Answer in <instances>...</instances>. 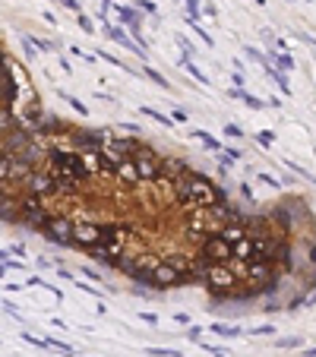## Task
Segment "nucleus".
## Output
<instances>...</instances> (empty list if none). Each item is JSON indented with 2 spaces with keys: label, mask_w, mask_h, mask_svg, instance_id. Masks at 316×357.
I'll use <instances>...</instances> for the list:
<instances>
[{
  "label": "nucleus",
  "mask_w": 316,
  "mask_h": 357,
  "mask_svg": "<svg viewBox=\"0 0 316 357\" xmlns=\"http://www.w3.org/2000/svg\"><path fill=\"white\" fill-rule=\"evenodd\" d=\"M225 133L231 136V139H237V136H244V130L237 127V124H228V127H225Z\"/></svg>",
  "instance_id": "nucleus-41"
},
{
  "label": "nucleus",
  "mask_w": 316,
  "mask_h": 357,
  "mask_svg": "<svg viewBox=\"0 0 316 357\" xmlns=\"http://www.w3.org/2000/svg\"><path fill=\"white\" fill-rule=\"evenodd\" d=\"M101 243V224H92V221H79L73 231V247H82V250H92Z\"/></svg>",
  "instance_id": "nucleus-10"
},
{
  "label": "nucleus",
  "mask_w": 316,
  "mask_h": 357,
  "mask_svg": "<svg viewBox=\"0 0 316 357\" xmlns=\"http://www.w3.org/2000/svg\"><path fill=\"white\" fill-rule=\"evenodd\" d=\"M139 319H142V323H149V326H158V316H155V313H139Z\"/></svg>",
  "instance_id": "nucleus-42"
},
{
  "label": "nucleus",
  "mask_w": 316,
  "mask_h": 357,
  "mask_svg": "<svg viewBox=\"0 0 316 357\" xmlns=\"http://www.w3.org/2000/svg\"><path fill=\"white\" fill-rule=\"evenodd\" d=\"M256 143H259V145H266V149H269V145L275 143V136H272L269 130H266V133H259V136H256Z\"/></svg>",
  "instance_id": "nucleus-39"
},
{
  "label": "nucleus",
  "mask_w": 316,
  "mask_h": 357,
  "mask_svg": "<svg viewBox=\"0 0 316 357\" xmlns=\"http://www.w3.org/2000/svg\"><path fill=\"white\" fill-rule=\"evenodd\" d=\"M105 3H114V0H105Z\"/></svg>",
  "instance_id": "nucleus-50"
},
{
  "label": "nucleus",
  "mask_w": 316,
  "mask_h": 357,
  "mask_svg": "<svg viewBox=\"0 0 316 357\" xmlns=\"http://www.w3.org/2000/svg\"><path fill=\"white\" fill-rule=\"evenodd\" d=\"M221 237H228L231 243H241L244 237H247V228L241 221H234V224H225V228H221Z\"/></svg>",
  "instance_id": "nucleus-19"
},
{
  "label": "nucleus",
  "mask_w": 316,
  "mask_h": 357,
  "mask_svg": "<svg viewBox=\"0 0 316 357\" xmlns=\"http://www.w3.org/2000/svg\"><path fill=\"white\" fill-rule=\"evenodd\" d=\"M48 342H51V351H63V357L73 354V348L66 345V342H61V338H48Z\"/></svg>",
  "instance_id": "nucleus-31"
},
{
  "label": "nucleus",
  "mask_w": 316,
  "mask_h": 357,
  "mask_svg": "<svg viewBox=\"0 0 316 357\" xmlns=\"http://www.w3.org/2000/svg\"><path fill=\"white\" fill-rule=\"evenodd\" d=\"M133 161H136V168H139L146 184H155V180H161V174H165V161H161L152 149H139V145H136L133 149Z\"/></svg>",
  "instance_id": "nucleus-8"
},
{
  "label": "nucleus",
  "mask_w": 316,
  "mask_h": 357,
  "mask_svg": "<svg viewBox=\"0 0 316 357\" xmlns=\"http://www.w3.org/2000/svg\"><path fill=\"white\" fill-rule=\"evenodd\" d=\"M212 332H215V335H221V338H237V335H244V329L228 326V323H215V326H212Z\"/></svg>",
  "instance_id": "nucleus-24"
},
{
  "label": "nucleus",
  "mask_w": 316,
  "mask_h": 357,
  "mask_svg": "<svg viewBox=\"0 0 316 357\" xmlns=\"http://www.w3.org/2000/svg\"><path fill=\"white\" fill-rule=\"evenodd\" d=\"M19 218L25 224H32L35 231H45L48 224H51V215H48L45 203H41V196H32V193L19 203Z\"/></svg>",
  "instance_id": "nucleus-6"
},
{
  "label": "nucleus",
  "mask_w": 316,
  "mask_h": 357,
  "mask_svg": "<svg viewBox=\"0 0 316 357\" xmlns=\"http://www.w3.org/2000/svg\"><path fill=\"white\" fill-rule=\"evenodd\" d=\"M73 231H76V224L70 218H51V224L41 234L57 247H73Z\"/></svg>",
  "instance_id": "nucleus-9"
},
{
  "label": "nucleus",
  "mask_w": 316,
  "mask_h": 357,
  "mask_svg": "<svg viewBox=\"0 0 316 357\" xmlns=\"http://www.w3.org/2000/svg\"><path fill=\"white\" fill-rule=\"evenodd\" d=\"M199 256H206L209 263H231V259H237V256H234V243L228 240V237H221V231L206 234V237H202Z\"/></svg>",
  "instance_id": "nucleus-4"
},
{
  "label": "nucleus",
  "mask_w": 316,
  "mask_h": 357,
  "mask_svg": "<svg viewBox=\"0 0 316 357\" xmlns=\"http://www.w3.org/2000/svg\"><path fill=\"white\" fill-rule=\"evenodd\" d=\"M181 67H187V70H190V76H193V79H196V82H199V85H212V79H209V76H206V73H202V70H199V67H196V64H193V60H190V57H181Z\"/></svg>",
  "instance_id": "nucleus-22"
},
{
  "label": "nucleus",
  "mask_w": 316,
  "mask_h": 357,
  "mask_svg": "<svg viewBox=\"0 0 316 357\" xmlns=\"http://www.w3.org/2000/svg\"><path fill=\"white\" fill-rule=\"evenodd\" d=\"M181 282H184L181 269L171 263H158L152 269V288H171V285H181Z\"/></svg>",
  "instance_id": "nucleus-11"
},
{
  "label": "nucleus",
  "mask_w": 316,
  "mask_h": 357,
  "mask_svg": "<svg viewBox=\"0 0 316 357\" xmlns=\"http://www.w3.org/2000/svg\"><path fill=\"white\" fill-rule=\"evenodd\" d=\"M16 85H19V82H16V76L3 67V111H13L16 98H19V95H16Z\"/></svg>",
  "instance_id": "nucleus-15"
},
{
  "label": "nucleus",
  "mask_w": 316,
  "mask_h": 357,
  "mask_svg": "<svg viewBox=\"0 0 316 357\" xmlns=\"http://www.w3.org/2000/svg\"><path fill=\"white\" fill-rule=\"evenodd\" d=\"M307 357H316V348H310V351H307Z\"/></svg>",
  "instance_id": "nucleus-48"
},
{
  "label": "nucleus",
  "mask_w": 316,
  "mask_h": 357,
  "mask_svg": "<svg viewBox=\"0 0 316 357\" xmlns=\"http://www.w3.org/2000/svg\"><path fill=\"white\" fill-rule=\"evenodd\" d=\"M215 357H228V351H218V354H215Z\"/></svg>",
  "instance_id": "nucleus-49"
},
{
  "label": "nucleus",
  "mask_w": 316,
  "mask_h": 357,
  "mask_svg": "<svg viewBox=\"0 0 316 357\" xmlns=\"http://www.w3.org/2000/svg\"><path fill=\"white\" fill-rule=\"evenodd\" d=\"M193 139H199V143L206 145L209 152H215V155H221V152H225V145H221V143H218L215 136H209L206 130H193Z\"/></svg>",
  "instance_id": "nucleus-18"
},
{
  "label": "nucleus",
  "mask_w": 316,
  "mask_h": 357,
  "mask_svg": "<svg viewBox=\"0 0 316 357\" xmlns=\"http://www.w3.org/2000/svg\"><path fill=\"white\" fill-rule=\"evenodd\" d=\"M41 19H45V22H51V25L57 22V19H54V13H51V10H41Z\"/></svg>",
  "instance_id": "nucleus-46"
},
{
  "label": "nucleus",
  "mask_w": 316,
  "mask_h": 357,
  "mask_svg": "<svg viewBox=\"0 0 316 357\" xmlns=\"http://www.w3.org/2000/svg\"><path fill=\"white\" fill-rule=\"evenodd\" d=\"M76 288H79V291H89V294H98L95 288H92V285H85V282H79V278H76Z\"/></svg>",
  "instance_id": "nucleus-45"
},
{
  "label": "nucleus",
  "mask_w": 316,
  "mask_h": 357,
  "mask_svg": "<svg viewBox=\"0 0 316 357\" xmlns=\"http://www.w3.org/2000/svg\"><path fill=\"white\" fill-rule=\"evenodd\" d=\"M126 237H130L126 224H101V243L89 250V256L105 263V266H121V253H124Z\"/></svg>",
  "instance_id": "nucleus-3"
},
{
  "label": "nucleus",
  "mask_w": 316,
  "mask_h": 357,
  "mask_svg": "<svg viewBox=\"0 0 316 357\" xmlns=\"http://www.w3.org/2000/svg\"><path fill=\"white\" fill-rule=\"evenodd\" d=\"M228 95H231V98H241V101L247 104V108H253V111H259V108H266V104H269V101H259V98H256V95H250V92L237 89V85H234V89L228 92Z\"/></svg>",
  "instance_id": "nucleus-17"
},
{
  "label": "nucleus",
  "mask_w": 316,
  "mask_h": 357,
  "mask_svg": "<svg viewBox=\"0 0 316 357\" xmlns=\"http://www.w3.org/2000/svg\"><path fill=\"white\" fill-rule=\"evenodd\" d=\"M142 114L152 117V120H155V124H161V127H171V117H165V114H161V111H155V108H142Z\"/></svg>",
  "instance_id": "nucleus-28"
},
{
  "label": "nucleus",
  "mask_w": 316,
  "mask_h": 357,
  "mask_svg": "<svg viewBox=\"0 0 316 357\" xmlns=\"http://www.w3.org/2000/svg\"><path fill=\"white\" fill-rule=\"evenodd\" d=\"M190 29H193V32L202 38V45H206V48H212V45H215V41H212V35H209L206 29H202V22H193V19H190Z\"/></svg>",
  "instance_id": "nucleus-27"
},
{
  "label": "nucleus",
  "mask_w": 316,
  "mask_h": 357,
  "mask_svg": "<svg viewBox=\"0 0 316 357\" xmlns=\"http://www.w3.org/2000/svg\"><path fill=\"white\" fill-rule=\"evenodd\" d=\"M142 76H149V79L155 82V85H161V89H168V79H165V76H158V73H155L152 67H142Z\"/></svg>",
  "instance_id": "nucleus-30"
},
{
  "label": "nucleus",
  "mask_w": 316,
  "mask_h": 357,
  "mask_svg": "<svg viewBox=\"0 0 316 357\" xmlns=\"http://www.w3.org/2000/svg\"><path fill=\"white\" fill-rule=\"evenodd\" d=\"M187 16H190L193 22L202 19V16H199V0H187Z\"/></svg>",
  "instance_id": "nucleus-32"
},
{
  "label": "nucleus",
  "mask_w": 316,
  "mask_h": 357,
  "mask_svg": "<svg viewBox=\"0 0 316 357\" xmlns=\"http://www.w3.org/2000/svg\"><path fill=\"white\" fill-rule=\"evenodd\" d=\"M174 193L181 199L184 206H199V209H209L218 203V190L209 184V177H202V174H187L174 184Z\"/></svg>",
  "instance_id": "nucleus-2"
},
{
  "label": "nucleus",
  "mask_w": 316,
  "mask_h": 357,
  "mask_svg": "<svg viewBox=\"0 0 316 357\" xmlns=\"http://www.w3.org/2000/svg\"><path fill=\"white\" fill-rule=\"evenodd\" d=\"M244 82H247V76H244V70H237V73H234V85H237V89H244Z\"/></svg>",
  "instance_id": "nucleus-44"
},
{
  "label": "nucleus",
  "mask_w": 316,
  "mask_h": 357,
  "mask_svg": "<svg viewBox=\"0 0 316 357\" xmlns=\"http://www.w3.org/2000/svg\"><path fill=\"white\" fill-rule=\"evenodd\" d=\"M57 3H63L66 10H73V13H79V0H57Z\"/></svg>",
  "instance_id": "nucleus-43"
},
{
  "label": "nucleus",
  "mask_w": 316,
  "mask_h": 357,
  "mask_svg": "<svg viewBox=\"0 0 316 357\" xmlns=\"http://www.w3.org/2000/svg\"><path fill=\"white\" fill-rule=\"evenodd\" d=\"M310 263H316V243L310 247Z\"/></svg>",
  "instance_id": "nucleus-47"
},
{
  "label": "nucleus",
  "mask_w": 316,
  "mask_h": 357,
  "mask_svg": "<svg viewBox=\"0 0 316 357\" xmlns=\"http://www.w3.org/2000/svg\"><path fill=\"white\" fill-rule=\"evenodd\" d=\"M275 345H278V348H301V338H294V335H291V338H278Z\"/></svg>",
  "instance_id": "nucleus-36"
},
{
  "label": "nucleus",
  "mask_w": 316,
  "mask_h": 357,
  "mask_svg": "<svg viewBox=\"0 0 316 357\" xmlns=\"http://www.w3.org/2000/svg\"><path fill=\"white\" fill-rule=\"evenodd\" d=\"M22 45H29V48H38V51H54V45H51L48 38H35V35H25V38H22Z\"/></svg>",
  "instance_id": "nucleus-25"
},
{
  "label": "nucleus",
  "mask_w": 316,
  "mask_h": 357,
  "mask_svg": "<svg viewBox=\"0 0 316 357\" xmlns=\"http://www.w3.org/2000/svg\"><path fill=\"white\" fill-rule=\"evenodd\" d=\"M108 38H111V41H117V45H121V48L133 51V54H139L142 60H146V51L139 48V41H133V38H130V35H126L124 29H117V25H114V29H108Z\"/></svg>",
  "instance_id": "nucleus-13"
},
{
  "label": "nucleus",
  "mask_w": 316,
  "mask_h": 357,
  "mask_svg": "<svg viewBox=\"0 0 316 357\" xmlns=\"http://www.w3.org/2000/svg\"><path fill=\"white\" fill-rule=\"evenodd\" d=\"M114 177L121 180L124 187H136V184H142V174H139V168H136V161H133V158H130V161H124L121 168H117Z\"/></svg>",
  "instance_id": "nucleus-12"
},
{
  "label": "nucleus",
  "mask_w": 316,
  "mask_h": 357,
  "mask_svg": "<svg viewBox=\"0 0 316 357\" xmlns=\"http://www.w3.org/2000/svg\"><path fill=\"white\" fill-rule=\"evenodd\" d=\"M22 342L35 345V348H41V351H51V342H45V338H38V335H32V332H22Z\"/></svg>",
  "instance_id": "nucleus-29"
},
{
  "label": "nucleus",
  "mask_w": 316,
  "mask_h": 357,
  "mask_svg": "<svg viewBox=\"0 0 316 357\" xmlns=\"http://www.w3.org/2000/svg\"><path fill=\"white\" fill-rule=\"evenodd\" d=\"M76 16H79V29H82V32H89V35L95 32V25L89 22V16H82V13H76Z\"/></svg>",
  "instance_id": "nucleus-38"
},
{
  "label": "nucleus",
  "mask_w": 316,
  "mask_h": 357,
  "mask_svg": "<svg viewBox=\"0 0 316 357\" xmlns=\"http://www.w3.org/2000/svg\"><path fill=\"white\" fill-rule=\"evenodd\" d=\"M247 335H275V329H272V326H256V329H250Z\"/></svg>",
  "instance_id": "nucleus-37"
},
{
  "label": "nucleus",
  "mask_w": 316,
  "mask_h": 357,
  "mask_svg": "<svg viewBox=\"0 0 316 357\" xmlns=\"http://www.w3.org/2000/svg\"><path fill=\"white\" fill-rule=\"evenodd\" d=\"M266 57L272 60V64H275L281 73H285V70H294V57L291 54H278V51H266Z\"/></svg>",
  "instance_id": "nucleus-20"
},
{
  "label": "nucleus",
  "mask_w": 316,
  "mask_h": 357,
  "mask_svg": "<svg viewBox=\"0 0 316 357\" xmlns=\"http://www.w3.org/2000/svg\"><path fill=\"white\" fill-rule=\"evenodd\" d=\"M187 338L199 345V342H202V329H199V326H190V329H187Z\"/></svg>",
  "instance_id": "nucleus-35"
},
{
  "label": "nucleus",
  "mask_w": 316,
  "mask_h": 357,
  "mask_svg": "<svg viewBox=\"0 0 316 357\" xmlns=\"http://www.w3.org/2000/svg\"><path fill=\"white\" fill-rule=\"evenodd\" d=\"M149 357H184L181 351H174V348H146Z\"/></svg>",
  "instance_id": "nucleus-26"
},
{
  "label": "nucleus",
  "mask_w": 316,
  "mask_h": 357,
  "mask_svg": "<svg viewBox=\"0 0 316 357\" xmlns=\"http://www.w3.org/2000/svg\"><path fill=\"white\" fill-rule=\"evenodd\" d=\"M114 13L121 16V19H124L126 25H142V16L136 13V10H130V6H121V3H114Z\"/></svg>",
  "instance_id": "nucleus-21"
},
{
  "label": "nucleus",
  "mask_w": 316,
  "mask_h": 357,
  "mask_svg": "<svg viewBox=\"0 0 316 357\" xmlns=\"http://www.w3.org/2000/svg\"><path fill=\"white\" fill-rule=\"evenodd\" d=\"M25 187H29L32 196H54V193H63V184L57 180V174H54V171H41V168H35L29 177H25Z\"/></svg>",
  "instance_id": "nucleus-7"
},
{
  "label": "nucleus",
  "mask_w": 316,
  "mask_h": 357,
  "mask_svg": "<svg viewBox=\"0 0 316 357\" xmlns=\"http://www.w3.org/2000/svg\"><path fill=\"white\" fill-rule=\"evenodd\" d=\"M247 278L256 285H266V282H272V266L269 263H247Z\"/></svg>",
  "instance_id": "nucleus-16"
},
{
  "label": "nucleus",
  "mask_w": 316,
  "mask_h": 357,
  "mask_svg": "<svg viewBox=\"0 0 316 357\" xmlns=\"http://www.w3.org/2000/svg\"><path fill=\"white\" fill-rule=\"evenodd\" d=\"M63 101H70V108H73V111H79V114H89V108H85L79 98H73V95H63Z\"/></svg>",
  "instance_id": "nucleus-33"
},
{
  "label": "nucleus",
  "mask_w": 316,
  "mask_h": 357,
  "mask_svg": "<svg viewBox=\"0 0 316 357\" xmlns=\"http://www.w3.org/2000/svg\"><path fill=\"white\" fill-rule=\"evenodd\" d=\"M259 67L266 70V76H269V79H272V82L278 85V92H281V95H291V85H288V79H285V76H281V70H278L275 64H272L269 57H262V64H259Z\"/></svg>",
  "instance_id": "nucleus-14"
},
{
  "label": "nucleus",
  "mask_w": 316,
  "mask_h": 357,
  "mask_svg": "<svg viewBox=\"0 0 316 357\" xmlns=\"http://www.w3.org/2000/svg\"><path fill=\"white\" fill-rule=\"evenodd\" d=\"M250 253H253V234H247L241 243H234V256L244 259V263H250Z\"/></svg>",
  "instance_id": "nucleus-23"
},
{
  "label": "nucleus",
  "mask_w": 316,
  "mask_h": 357,
  "mask_svg": "<svg viewBox=\"0 0 316 357\" xmlns=\"http://www.w3.org/2000/svg\"><path fill=\"white\" fill-rule=\"evenodd\" d=\"M48 168L57 174V180L63 184V193H73L76 187L82 184L89 174H85V164H82V155L79 149H66V145H51L48 149Z\"/></svg>",
  "instance_id": "nucleus-1"
},
{
  "label": "nucleus",
  "mask_w": 316,
  "mask_h": 357,
  "mask_svg": "<svg viewBox=\"0 0 316 357\" xmlns=\"http://www.w3.org/2000/svg\"><path fill=\"white\" fill-rule=\"evenodd\" d=\"M285 164H288V168H291V171H294V174H297V177H304V180H313V184H316V177H310V174H307V171H304V168H301V164H294V161H291V158H288V161H285Z\"/></svg>",
  "instance_id": "nucleus-34"
},
{
  "label": "nucleus",
  "mask_w": 316,
  "mask_h": 357,
  "mask_svg": "<svg viewBox=\"0 0 316 357\" xmlns=\"http://www.w3.org/2000/svg\"><path fill=\"white\" fill-rule=\"evenodd\" d=\"M136 6H139L142 13H155V3H152V0H136Z\"/></svg>",
  "instance_id": "nucleus-40"
},
{
  "label": "nucleus",
  "mask_w": 316,
  "mask_h": 357,
  "mask_svg": "<svg viewBox=\"0 0 316 357\" xmlns=\"http://www.w3.org/2000/svg\"><path fill=\"white\" fill-rule=\"evenodd\" d=\"M202 282H206V288L212 294H231L237 285V275L228 269V263H212L206 269V275H202Z\"/></svg>",
  "instance_id": "nucleus-5"
}]
</instances>
